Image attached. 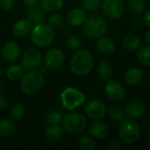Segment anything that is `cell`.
Masks as SVG:
<instances>
[{"label":"cell","instance_id":"41","mask_svg":"<svg viewBox=\"0 0 150 150\" xmlns=\"http://www.w3.org/2000/svg\"><path fill=\"white\" fill-rule=\"evenodd\" d=\"M142 23H143V19H141L140 18H135L133 20V25H134V26H135V27L141 26V25H142Z\"/></svg>","mask_w":150,"mask_h":150},{"label":"cell","instance_id":"23","mask_svg":"<svg viewBox=\"0 0 150 150\" xmlns=\"http://www.w3.org/2000/svg\"><path fill=\"white\" fill-rule=\"evenodd\" d=\"M40 5L46 11L56 12L63 7L64 0H40Z\"/></svg>","mask_w":150,"mask_h":150},{"label":"cell","instance_id":"14","mask_svg":"<svg viewBox=\"0 0 150 150\" xmlns=\"http://www.w3.org/2000/svg\"><path fill=\"white\" fill-rule=\"evenodd\" d=\"M32 28V22L28 18H22L13 24L11 31L14 36L18 38H23L31 33Z\"/></svg>","mask_w":150,"mask_h":150},{"label":"cell","instance_id":"18","mask_svg":"<svg viewBox=\"0 0 150 150\" xmlns=\"http://www.w3.org/2000/svg\"><path fill=\"white\" fill-rule=\"evenodd\" d=\"M97 48L104 54L110 55L116 51V43L113 40L109 37H105L104 35L98 38L96 41Z\"/></svg>","mask_w":150,"mask_h":150},{"label":"cell","instance_id":"30","mask_svg":"<svg viewBox=\"0 0 150 150\" xmlns=\"http://www.w3.org/2000/svg\"><path fill=\"white\" fill-rule=\"evenodd\" d=\"M79 149L83 150H93L96 149V142L91 136L83 135L79 138L77 142Z\"/></svg>","mask_w":150,"mask_h":150},{"label":"cell","instance_id":"8","mask_svg":"<svg viewBox=\"0 0 150 150\" xmlns=\"http://www.w3.org/2000/svg\"><path fill=\"white\" fill-rule=\"evenodd\" d=\"M101 7L104 14L112 19H119L125 13V6L121 0H104Z\"/></svg>","mask_w":150,"mask_h":150},{"label":"cell","instance_id":"25","mask_svg":"<svg viewBox=\"0 0 150 150\" xmlns=\"http://www.w3.org/2000/svg\"><path fill=\"white\" fill-rule=\"evenodd\" d=\"M25 73V68L23 65L14 64L10 66L6 70V76L11 81H18L19 80Z\"/></svg>","mask_w":150,"mask_h":150},{"label":"cell","instance_id":"11","mask_svg":"<svg viewBox=\"0 0 150 150\" xmlns=\"http://www.w3.org/2000/svg\"><path fill=\"white\" fill-rule=\"evenodd\" d=\"M106 105L105 104L98 98L90 100L85 106V112L89 118L92 120H100L106 113Z\"/></svg>","mask_w":150,"mask_h":150},{"label":"cell","instance_id":"13","mask_svg":"<svg viewBox=\"0 0 150 150\" xmlns=\"http://www.w3.org/2000/svg\"><path fill=\"white\" fill-rule=\"evenodd\" d=\"M145 112H146L145 105L142 102L137 101V100H134L128 103L127 106L125 107L126 117H127L128 119H132V120H136V119L142 117Z\"/></svg>","mask_w":150,"mask_h":150},{"label":"cell","instance_id":"26","mask_svg":"<svg viewBox=\"0 0 150 150\" xmlns=\"http://www.w3.org/2000/svg\"><path fill=\"white\" fill-rule=\"evenodd\" d=\"M26 15H27V18L32 22V24L43 23L45 20V14L41 9L38 8V6L33 8H29Z\"/></svg>","mask_w":150,"mask_h":150},{"label":"cell","instance_id":"31","mask_svg":"<svg viewBox=\"0 0 150 150\" xmlns=\"http://www.w3.org/2000/svg\"><path fill=\"white\" fill-rule=\"evenodd\" d=\"M62 120V116L59 112L49 111L45 115V121L48 126L58 125Z\"/></svg>","mask_w":150,"mask_h":150},{"label":"cell","instance_id":"4","mask_svg":"<svg viewBox=\"0 0 150 150\" xmlns=\"http://www.w3.org/2000/svg\"><path fill=\"white\" fill-rule=\"evenodd\" d=\"M44 83L45 79L43 75L40 71L33 69L23 75L20 81V88L23 92L32 95L40 91Z\"/></svg>","mask_w":150,"mask_h":150},{"label":"cell","instance_id":"20","mask_svg":"<svg viewBox=\"0 0 150 150\" xmlns=\"http://www.w3.org/2000/svg\"><path fill=\"white\" fill-rule=\"evenodd\" d=\"M122 47L125 50L128 52H133L141 47V40L137 35L134 34H128L123 38L122 40Z\"/></svg>","mask_w":150,"mask_h":150},{"label":"cell","instance_id":"7","mask_svg":"<svg viewBox=\"0 0 150 150\" xmlns=\"http://www.w3.org/2000/svg\"><path fill=\"white\" fill-rule=\"evenodd\" d=\"M63 127L69 134H79L83 132L86 126V118L79 112L68 113L63 118Z\"/></svg>","mask_w":150,"mask_h":150},{"label":"cell","instance_id":"24","mask_svg":"<svg viewBox=\"0 0 150 150\" xmlns=\"http://www.w3.org/2000/svg\"><path fill=\"white\" fill-rule=\"evenodd\" d=\"M98 76H100V78H102L103 80H110L113 75V69L112 66L110 62H101L98 66Z\"/></svg>","mask_w":150,"mask_h":150},{"label":"cell","instance_id":"21","mask_svg":"<svg viewBox=\"0 0 150 150\" xmlns=\"http://www.w3.org/2000/svg\"><path fill=\"white\" fill-rule=\"evenodd\" d=\"M63 134V131L61 127L58 125H54V126H49L45 133V137L47 140V142L51 143H56L58 142Z\"/></svg>","mask_w":150,"mask_h":150},{"label":"cell","instance_id":"15","mask_svg":"<svg viewBox=\"0 0 150 150\" xmlns=\"http://www.w3.org/2000/svg\"><path fill=\"white\" fill-rule=\"evenodd\" d=\"M89 129H90L91 134L94 138L98 139V140L105 139L109 134V128L107 125L99 120H94V121L91 123Z\"/></svg>","mask_w":150,"mask_h":150},{"label":"cell","instance_id":"44","mask_svg":"<svg viewBox=\"0 0 150 150\" xmlns=\"http://www.w3.org/2000/svg\"><path fill=\"white\" fill-rule=\"evenodd\" d=\"M2 74H3V70H2V69L0 68V76H2Z\"/></svg>","mask_w":150,"mask_h":150},{"label":"cell","instance_id":"22","mask_svg":"<svg viewBox=\"0 0 150 150\" xmlns=\"http://www.w3.org/2000/svg\"><path fill=\"white\" fill-rule=\"evenodd\" d=\"M106 113L114 121L121 122L123 120L126 119L125 110L120 105L116 104L110 105L106 109Z\"/></svg>","mask_w":150,"mask_h":150},{"label":"cell","instance_id":"17","mask_svg":"<svg viewBox=\"0 0 150 150\" xmlns=\"http://www.w3.org/2000/svg\"><path fill=\"white\" fill-rule=\"evenodd\" d=\"M20 54V47L18 43L10 41L2 48V56L7 62H14Z\"/></svg>","mask_w":150,"mask_h":150},{"label":"cell","instance_id":"36","mask_svg":"<svg viewBox=\"0 0 150 150\" xmlns=\"http://www.w3.org/2000/svg\"><path fill=\"white\" fill-rule=\"evenodd\" d=\"M14 0H0V8L3 11H9L12 8Z\"/></svg>","mask_w":150,"mask_h":150},{"label":"cell","instance_id":"34","mask_svg":"<svg viewBox=\"0 0 150 150\" xmlns=\"http://www.w3.org/2000/svg\"><path fill=\"white\" fill-rule=\"evenodd\" d=\"M67 46L68 47L72 50V51H77L81 48L82 46V41L79 39V37L76 35L69 36L67 40Z\"/></svg>","mask_w":150,"mask_h":150},{"label":"cell","instance_id":"35","mask_svg":"<svg viewBox=\"0 0 150 150\" xmlns=\"http://www.w3.org/2000/svg\"><path fill=\"white\" fill-rule=\"evenodd\" d=\"M25 112V110L24 105H21V104H17V105H13V107L11 108V115L14 120H21L24 117Z\"/></svg>","mask_w":150,"mask_h":150},{"label":"cell","instance_id":"28","mask_svg":"<svg viewBox=\"0 0 150 150\" xmlns=\"http://www.w3.org/2000/svg\"><path fill=\"white\" fill-rule=\"evenodd\" d=\"M127 8L134 15H141L144 13L146 4L143 0H129Z\"/></svg>","mask_w":150,"mask_h":150},{"label":"cell","instance_id":"9","mask_svg":"<svg viewBox=\"0 0 150 150\" xmlns=\"http://www.w3.org/2000/svg\"><path fill=\"white\" fill-rule=\"evenodd\" d=\"M65 62V55L59 48H52L48 50L44 56L45 66L51 69L55 70L60 69Z\"/></svg>","mask_w":150,"mask_h":150},{"label":"cell","instance_id":"2","mask_svg":"<svg viewBox=\"0 0 150 150\" xmlns=\"http://www.w3.org/2000/svg\"><path fill=\"white\" fill-rule=\"evenodd\" d=\"M106 29L107 24L105 19L98 14H92L86 17L83 24V33L89 40H97L103 36Z\"/></svg>","mask_w":150,"mask_h":150},{"label":"cell","instance_id":"33","mask_svg":"<svg viewBox=\"0 0 150 150\" xmlns=\"http://www.w3.org/2000/svg\"><path fill=\"white\" fill-rule=\"evenodd\" d=\"M47 23L48 25L53 27V28H58V27H61L63 23H64V18L61 15V14H57V13H54V14H52L48 20H47Z\"/></svg>","mask_w":150,"mask_h":150},{"label":"cell","instance_id":"40","mask_svg":"<svg viewBox=\"0 0 150 150\" xmlns=\"http://www.w3.org/2000/svg\"><path fill=\"white\" fill-rule=\"evenodd\" d=\"M8 105V101L5 98L0 96V111L4 110Z\"/></svg>","mask_w":150,"mask_h":150},{"label":"cell","instance_id":"19","mask_svg":"<svg viewBox=\"0 0 150 150\" xmlns=\"http://www.w3.org/2000/svg\"><path fill=\"white\" fill-rule=\"evenodd\" d=\"M125 81L129 85H136L143 79V71L138 67L129 68L125 73Z\"/></svg>","mask_w":150,"mask_h":150},{"label":"cell","instance_id":"27","mask_svg":"<svg viewBox=\"0 0 150 150\" xmlns=\"http://www.w3.org/2000/svg\"><path fill=\"white\" fill-rule=\"evenodd\" d=\"M15 123L9 119L0 120V137H8L13 134Z\"/></svg>","mask_w":150,"mask_h":150},{"label":"cell","instance_id":"46","mask_svg":"<svg viewBox=\"0 0 150 150\" xmlns=\"http://www.w3.org/2000/svg\"><path fill=\"white\" fill-rule=\"evenodd\" d=\"M1 89H2V87H1V83H0V91H1Z\"/></svg>","mask_w":150,"mask_h":150},{"label":"cell","instance_id":"5","mask_svg":"<svg viewBox=\"0 0 150 150\" xmlns=\"http://www.w3.org/2000/svg\"><path fill=\"white\" fill-rule=\"evenodd\" d=\"M61 102L63 108L69 111H73L86 102V97L83 91L74 87L64 89L61 94Z\"/></svg>","mask_w":150,"mask_h":150},{"label":"cell","instance_id":"6","mask_svg":"<svg viewBox=\"0 0 150 150\" xmlns=\"http://www.w3.org/2000/svg\"><path fill=\"white\" fill-rule=\"evenodd\" d=\"M141 135V128L137 122L132 119H125L119 127V137L126 144L134 143Z\"/></svg>","mask_w":150,"mask_h":150},{"label":"cell","instance_id":"1","mask_svg":"<svg viewBox=\"0 0 150 150\" xmlns=\"http://www.w3.org/2000/svg\"><path fill=\"white\" fill-rule=\"evenodd\" d=\"M93 63L94 61L91 54L85 49H79L71 57L69 67L74 75L85 76L91 71Z\"/></svg>","mask_w":150,"mask_h":150},{"label":"cell","instance_id":"43","mask_svg":"<svg viewBox=\"0 0 150 150\" xmlns=\"http://www.w3.org/2000/svg\"><path fill=\"white\" fill-rule=\"evenodd\" d=\"M47 68L44 65V66H42V67H40V72L41 73V74H43V73H45L46 71H47Z\"/></svg>","mask_w":150,"mask_h":150},{"label":"cell","instance_id":"3","mask_svg":"<svg viewBox=\"0 0 150 150\" xmlns=\"http://www.w3.org/2000/svg\"><path fill=\"white\" fill-rule=\"evenodd\" d=\"M55 38V32L48 24H36L31 31V40L39 47L49 46Z\"/></svg>","mask_w":150,"mask_h":150},{"label":"cell","instance_id":"16","mask_svg":"<svg viewBox=\"0 0 150 150\" xmlns=\"http://www.w3.org/2000/svg\"><path fill=\"white\" fill-rule=\"evenodd\" d=\"M86 18V14L85 12L79 9V8H74L69 11L66 14L65 19L69 25L71 26H80L83 25L84 20Z\"/></svg>","mask_w":150,"mask_h":150},{"label":"cell","instance_id":"12","mask_svg":"<svg viewBox=\"0 0 150 150\" xmlns=\"http://www.w3.org/2000/svg\"><path fill=\"white\" fill-rule=\"evenodd\" d=\"M105 95L115 101L121 100L126 96V89L123 84L117 80H108L105 86Z\"/></svg>","mask_w":150,"mask_h":150},{"label":"cell","instance_id":"45","mask_svg":"<svg viewBox=\"0 0 150 150\" xmlns=\"http://www.w3.org/2000/svg\"><path fill=\"white\" fill-rule=\"evenodd\" d=\"M149 143H150V130H149Z\"/></svg>","mask_w":150,"mask_h":150},{"label":"cell","instance_id":"29","mask_svg":"<svg viewBox=\"0 0 150 150\" xmlns=\"http://www.w3.org/2000/svg\"><path fill=\"white\" fill-rule=\"evenodd\" d=\"M137 56L141 64L146 67H150V45L140 47Z\"/></svg>","mask_w":150,"mask_h":150},{"label":"cell","instance_id":"10","mask_svg":"<svg viewBox=\"0 0 150 150\" xmlns=\"http://www.w3.org/2000/svg\"><path fill=\"white\" fill-rule=\"evenodd\" d=\"M42 55L38 49L30 48L27 49L22 56V65L28 70L37 69L41 66Z\"/></svg>","mask_w":150,"mask_h":150},{"label":"cell","instance_id":"38","mask_svg":"<svg viewBox=\"0 0 150 150\" xmlns=\"http://www.w3.org/2000/svg\"><path fill=\"white\" fill-rule=\"evenodd\" d=\"M109 146H110V148H111L112 149L117 150V149H120V147H121V144H120V142L119 141H116V140H112V141L110 142V144H109Z\"/></svg>","mask_w":150,"mask_h":150},{"label":"cell","instance_id":"37","mask_svg":"<svg viewBox=\"0 0 150 150\" xmlns=\"http://www.w3.org/2000/svg\"><path fill=\"white\" fill-rule=\"evenodd\" d=\"M23 3L28 8H33V7H37L38 6L39 0H23Z\"/></svg>","mask_w":150,"mask_h":150},{"label":"cell","instance_id":"39","mask_svg":"<svg viewBox=\"0 0 150 150\" xmlns=\"http://www.w3.org/2000/svg\"><path fill=\"white\" fill-rule=\"evenodd\" d=\"M143 22L146 24L147 26H149L150 28V10L145 11L144 17H143Z\"/></svg>","mask_w":150,"mask_h":150},{"label":"cell","instance_id":"42","mask_svg":"<svg viewBox=\"0 0 150 150\" xmlns=\"http://www.w3.org/2000/svg\"><path fill=\"white\" fill-rule=\"evenodd\" d=\"M145 42L148 44V45H150V30H149L146 33H145Z\"/></svg>","mask_w":150,"mask_h":150},{"label":"cell","instance_id":"32","mask_svg":"<svg viewBox=\"0 0 150 150\" xmlns=\"http://www.w3.org/2000/svg\"><path fill=\"white\" fill-rule=\"evenodd\" d=\"M102 4V0H82V5L89 12H95Z\"/></svg>","mask_w":150,"mask_h":150}]
</instances>
